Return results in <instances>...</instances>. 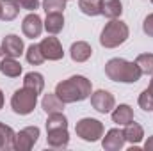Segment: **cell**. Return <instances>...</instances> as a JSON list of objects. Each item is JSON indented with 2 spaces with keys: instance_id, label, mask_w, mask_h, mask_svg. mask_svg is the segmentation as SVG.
<instances>
[{
  "instance_id": "obj_1",
  "label": "cell",
  "mask_w": 153,
  "mask_h": 151,
  "mask_svg": "<svg viewBox=\"0 0 153 151\" xmlns=\"http://www.w3.org/2000/svg\"><path fill=\"white\" fill-rule=\"evenodd\" d=\"M55 94L64 101V103H73V101H82L91 94V82L85 76H71L61 84H57Z\"/></svg>"
},
{
  "instance_id": "obj_2",
  "label": "cell",
  "mask_w": 153,
  "mask_h": 151,
  "mask_svg": "<svg viewBox=\"0 0 153 151\" xmlns=\"http://www.w3.org/2000/svg\"><path fill=\"white\" fill-rule=\"evenodd\" d=\"M105 73L111 80L125 84H134L143 75L135 62H128L125 59H111L105 66Z\"/></svg>"
},
{
  "instance_id": "obj_3",
  "label": "cell",
  "mask_w": 153,
  "mask_h": 151,
  "mask_svg": "<svg viewBox=\"0 0 153 151\" xmlns=\"http://www.w3.org/2000/svg\"><path fill=\"white\" fill-rule=\"evenodd\" d=\"M128 38V27L119 21V20H112L111 23L105 25L103 32H102V38L100 43L105 46V48H116L119 44H123Z\"/></svg>"
},
{
  "instance_id": "obj_4",
  "label": "cell",
  "mask_w": 153,
  "mask_h": 151,
  "mask_svg": "<svg viewBox=\"0 0 153 151\" xmlns=\"http://www.w3.org/2000/svg\"><path fill=\"white\" fill-rule=\"evenodd\" d=\"M36 93H32L30 89L23 87V89H18L13 98H11V105H13V110L20 115H27L34 110L36 107Z\"/></svg>"
},
{
  "instance_id": "obj_5",
  "label": "cell",
  "mask_w": 153,
  "mask_h": 151,
  "mask_svg": "<svg viewBox=\"0 0 153 151\" xmlns=\"http://www.w3.org/2000/svg\"><path fill=\"white\" fill-rule=\"evenodd\" d=\"M76 135L87 142H94L98 141L102 135H103V124L96 119H91V117H85V119H80L75 126Z\"/></svg>"
},
{
  "instance_id": "obj_6",
  "label": "cell",
  "mask_w": 153,
  "mask_h": 151,
  "mask_svg": "<svg viewBox=\"0 0 153 151\" xmlns=\"http://www.w3.org/2000/svg\"><path fill=\"white\" fill-rule=\"evenodd\" d=\"M39 137V128L38 126H29V128H23L18 135H16V141H14V150H30L36 141Z\"/></svg>"
},
{
  "instance_id": "obj_7",
  "label": "cell",
  "mask_w": 153,
  "mask_h": 151,
  "mask_svg": "<svg viewBox=\"0 0 153 151\" xmlns=\"http://www.w3.org/2000/svg\"><path fill=\"white\" fill-rule=\"evenodd\" d=\"M39 48H41L45 59H48V61H59L64 55L62 46H61V43H59L57 38H45L39 43Z\"/></svg>"
},
{
  "instance_id": "obj_8",
  "label": "cell",
  "mask_w": 153,
  "mask_h": 151,
  "mask_svg": "<svg viewBox=\"0 0 153 151\" xmlns=\"http://www.w3.org/2000/svg\"><path fill=\"white\" fill-rule=\"evenodd\" d=\"M114 96L109 91H96L91 96V105L102 114H107L114 109Z\"/></svg>"
},
{
  "instance_id": "obj_9",
  "label": "cell",
  "mask_w": 153,
  "mask_h": 151,
  "mask_svg": "<svg viewBox=\"0 0 153 151\" xmlns=\"http://www.w3.org/2000/svg\"><path fill=\"white\" fill-rule=\"evenodd\" d=\"M22 30H23V34H25L27 38H32V39L39 38V34H41V30H43V21H41V18H39L36 13L29 14V16L23 20Z\"/></svg>"
},
{
  "instance_id": "obj_10",
  "label": "cell",
  "mask_w": 153,
  "mask_h": 151,
  "mask_svg": "<svg viewBox=\"0 0 153 151\" xmlns=\"http://www.w3.org/2000/svg\"><path fill=\"white\" fill-rule=\"evenodd\" d=\"M2 50L9 57H20L23 53V41L18 36H14V34H9L2 41Z\"/></svg>"
},
{
  "instance_id": "obj_11",
  "label": "cell",
  "mask_w": 153,
  "mask_h": 151,
  "mask_svg": "<svg viewBox=\"0 0 153 151\" xmlns=\"http://www.w3.org/2000/svg\"><path fill=\"white\" fill-rule=\"evenodd\" d=\"M48 146L55 148V150H61V148H66L68 142H70V135H68V130L66 128H53V130H48Z\"/></svg>"
},
{
  "instance_id": "obj_12",
  "label": "cell",
  "mask_w": 153,
  "mask_h": 151,
  "mask_svg": "<svg viewBox=\"0 0 153 151\" xmlns=\"http://www.w3.org/2000/svg\"><path fill=\"white\" fill-rule=\"evenodd\" d=\"M125 133L121 132V130H111L107 135H105V139H103V148L109 151H116V150H121L123 148V144H125Z\"/></svg>"
},
{
  "instance_id": "obj_13",
  "label": "cell",
  "mask_w": 153,
  "mask_h": 151,
  "mask_svg": "<svg viewBox=\"0 0 153 151\" xmlns=\"http://www.w3.org/2000/svg\"><path fill=\"white\" fill-rule=\"evenodd\" d=\"M0 71L5 76L14 78V76H20V73H22V64L16 61V57L5 55V57L2 59V62H0Z\"/></svg>"
},
{
  "instance_id": "obj_14",
  "label": "cell",
  "mask_w": 153,
  "mask_h": 151,
  "mask_svg": "<svg viewBox=\"0 0 153 151\" xmlns=\"http://www.w3.org/2000/svg\"><path fill=\"white\" fill-rule=\"evenodd\" d=\"M123 11V5L119 0H100V14L107 18H117Z\"/></svg>"
},
{
  "instance_id": "obj_15",
  "label": "cell",
  "mask_w": 153,
  "mask_h": 151,
  "mask_svg": "<svg viewBox=\"0 0 153 151\" xmlns=\"http://www.w3.org/2000/svg\"><path fill=\"white\" fill-rule=\"evenodd\" d=\"M70 52H71V59H73L75 62H84V61H87V59L91 57V53H93L91 46H89L87 43H84V41L73 43Z\"/></svg>"
},
{
  "instance_id": "obj_16",
  "label": "cell",
  "mask_w": 153,
  "mask_h": 151,
  "mask_svg": "<svg viewBox=\"0 0 153 151\" xmlns=\"http://www.w3.org/2000/svg\"><path fill=\"white\" fill-rule=\"evenodd\" d=\"M41 105H43L45 112L48 114V115H50V114H55V112H62V109H64V101H62L57 94H46V96L43 98Z\"/></svg>"
},
{
  "instance_id": "obj_17",
  "label": "cell",
  "mask_w": 153,
  "mask_h": 151,
  "mask_svg": "<svg viewBox=\"0 0 153 151\" xmlns=\"http://www.w3.org/2000/svg\"><path fill=\"white\" fill-rule=\"evenodd\" d=\"M64 27V18H62V13H50L46 14V21H45V29L50 32V34H57L61 32Z\"/></svg>"
},
{
  "instance_id": "obj_18",
  "label": "cell",
  "mask_w": 153,
  "mask_h": 151,
  "mask_svg": "<svg viewBox=\"0 0 153 151\" xmlns=\"http://www.w3.org/2000/svg\"><path fill=\"white\" fill-rule=\"evenodd\" d=\"M14 141H16L14 132L9 126H5L4 123H0V151L2 150H14Z\"/></svg>"
},
{
  "instance_id": "obj_19",
  "label": "cell",
  "mask_w": 153,
  "mask_h": 151,
  "mask_svg": "<svg viewBox=\"0 0 153 151\" xmlns=\"http://www.w3.org/2000/svg\"><path fill=\"white\" fill-rule=\"evenodd\" d=\"M112 121L117 123V124H125V126H126L128 123L134 121V112H132V109H130L128 105H119L114 112H112Z\"/></svg>"
},
{
  "instance_id": "obj_20",
  "label": "cell",
  "mask_w": 153,
  "mask_h": 151,
  "mask_svg": "<svg viewBox=\"0 0 153 151\" xmlns=\"http://www.w3.org/2000/svg\"><path fill=\"white\" fill-rule=\"evenodd\" d=\"M123 133H125V139L128 141V142H132V144H137V142H141L143 141V137H144V133H143V128L137 124V123H128L126 124V128L123 130Z\"/></svg>"
},
{
  "instance_id": "obj_21",
  "label": "cell",
  "mask_w": 153,
  "mask_h": 151,
  "mask_svg": "<svg viewBox=\"0 0 153 151\" xmlns=\"http://www.w3.org/2000/svg\"><path fill=\"white\" fill-rule=\"evenodd\" d=\"M23 87H27L32 93L39 94L43 91V87H45V80H43V76L39 75V73H27L25 80H23Z\"/></svg>"
},
{
  "instance_id": "obj_22",
  "label": "cell",
  "mask_w": 153,
  "mask_h": 151,
  "mask_svg": "<svg viewBox=\"0 0 153 151\" xmlns=\"http://www.w3.org/2000/svg\"><path fill=\"white\" fill-rule=\"evenodd\" d=\"M2 2V14H0V20L4 21H11L16 18L18 14V9L20 5L16 4V0H0Z\"/></svg>"
},
{
  "instance_id": "obj_23",
  "label": "cell",
  "mask_w": 153,
  "mask_h": 151,
  "mask_svg": "<svg viewBox=\"0 0 153 151\" xmlns=\"http://www.w3.org/2000/svg\"><path fill=\"white\" fill-rule=\"evenodd\" d=\"M135 64L139 66L141 73L144 75H153V53H141L135 59Z\"/></svg>"
},
{
  "instance_id": "obj_24",
  "label": "cell",
  "mask_w": 153,
  "mask_h": 151,
  "mask_svg": "<svg viewBox=\"0 0 153 151\" xmlns=\"http://www.w3.org/2000/svg\"><path fill=\"white\" fill-rule=\"evenodd\" d=\"M80 11L87 16H96L100 14V0H78Z\"/></svg>"
},
{
  "instance_id": "obj_25",
  "label": "cell",
  "mask_w": 153,
  "mask_h": 151,
  "mask_svg": "<svg viewBox=\"0 0 153 151\" xmlns=\"http://www.w3.org/2000/svg\"><path fill=\"white\" fill-rule=\"evenodd\" d=\"M53 128H68V119L61 112L50 114V117L46 121V130H53Z\"/></svg>"
},
{
  "instance_id": "obj_26",
  "label": "cell",
  "mask_w": 153,
  "mask_h": 151,
  "mask_svg": "<svg viewBox=\"0 0 153 151\" xmlns=\"http://www.w3.org/2000/svg\"><path fill=\"white\" fill-rule=\"evenodd\" d=\"M27 61L30 64H34V66H38V64H41L45 61V55H43L39 44H30L29 46V50H27Z\"/></svg>"
},
{
  "instance_id": "obj_27",
  "label": "cell",
  "mask_w": 153,
  "mask_h": 151,
  "mask_svg": "<svg viewBox=\"0 0 153 151\" xmlns=\"http://www.w3.org/2000/svg\"><path fill=\"white\" fill-rule=\"evenodd\" d=\"M139 107L143 109V110H146V112H150L153 110V89H144L143 93H141V96H139Z\"/></svg>"
},
{
  "instance_id": "obj_28",
  "label": "cell",
  "mask_w": 153,
  "mask_h": 151,
  "mask_svg": "<svg viewBox=\"0 0 153 151\" xmlns=\"http://www.w3.org/2000/svg\"><path fill=\"white\" fill-rule=\"evenodd\" d=\"M43 7L46 14L50 13H62L66 7V0H43Z\"/></svg>"
},
{
  "instance_id": "obj_29",
  "label": "cell",
  "mask_w": 153,
  "mask_h": 151,
  "mask_svg": "<svg viewBox=\"0 0 153 151\" xmlns=\"http://www.w3.org/2000/svg\"><path fill=\"white\" fill-rule=\"evenodd\" d=\"M16 4L27 11H36L39 7V0H16Z\"/></svg>"
},
{
  "instance_id": "obj_30",
  "label": "cell",
  "mask_w": 153,
  "mask_h": 151,
  "mask_svg": "<svg viewBox=\"0 0 153 151\" xmlns=\"http://www.w3.org/2000/svg\"><path fill=\"white\" fill-rule=\"evenodd\" d=\"M143 29H144V32H146L150 38H153V14H148V16H146Z\"/></svg>"
},
{
  "instance_id": "obj_31",
  "label": "cell",
  "mask_w": 153,
  "mask_h": 151,
  "mask_svg": "<svg viewBox=\"0 0 153 151\" xmlns=\"http://www.w3.org/2000/svg\"><path fill=\"white\" fill-rule=\"evenodd\" d=\"M144 150H146V151H153V137H150V139L146 141V144H144Z\"/></svg>"
},
{
  "instance_id": "obj_32",
  "label": "cell",
  "mask_w": 153,
  "mask_h": 151,
  "mask_svg": "<svg viewBox=\"0 0 153 151\" xmlns=\"http://www.w3.org/2000/svg\"><path fill=\"white\" fill-rule=\"evenodd\" d=\"M4 57H5V52H4V50L0 48V62H2V59H4Z\"/></svg>"
},
{
  "instance_id": "obj_33",
  "label": "cell",
  "mask_w": 153,
  "mask_h": 151,
  "mask_svg": "<svg viewBox=\"0 0 153 151\" xmlns=\"http://www.w3.org/2000/svg\"><path fill=\"white\" fill-rule=\"evenodd\" d=\"M2 105H4V96H2V91H0V109H2Z\"/></svg>"
},
{
  "instance_id": "obj_34",
  "label": "cell",
  "mask_w": 153,
  "mask_h": 151,
  "mask_svg": "<svg viewBox=\"0 0 153 151\" xmlns=\"http://www.w3.org/2000/svg\"><path fill=\"white\" fill-rule=\"evenodd\" d=\"M0 14H2V2H0Z\"/></svg>"
},
{
  "instance_id": "obj_35",
  "label": "cell",
  "mask_w": 153,
  "mask_h": 151,
  "mask_svg": "<svg viewBox=\"0 0 153 151\" xmlns=\"http://www.w3.org/2000/svg\"><path fill=\"white\" fill-rule=\"evenodd\" d=\"M150 87H152V89H153V80H152V84H150Z\"/></svg>"
},
{
  "instance_id": "obj_36",
  "label": "cell",
  "mask_w": 153,
  "mask_h": 151,
  "mask_svg": "<svg viewBox=\"0 0 153 151\" xmlns=\"http://www.w3.org/2000/svg\"><path fill=\"white\" fill-rule=\"evenodd\" d=\"M152 2H153V0H152Z\"/></svg>"
}]
</instances>
